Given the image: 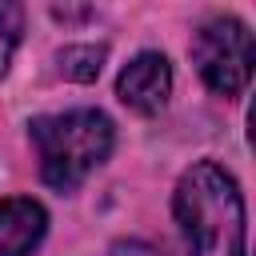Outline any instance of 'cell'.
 I'll list each match as a JSON object with an SVG mask.
<instances>
[{
	"label": "cell",
	"mask_w": 256,
	"mask_h": 256,
	"mask_svg": "<svg viewBox=\"0 0 256 256\" xmlns=\"http://www.w3.org/2000/svg\"><path fill=\"white\" fill-rule=\"evenodd\" d=\"M176 220L192 256H244V200L220 164L200 160L180 176Z\"/></svg>",
	"instance_id": "cell-1"
},
{
	"label": "cell",
	"mask_w": 256,
	"mask_h": 256,
	"mask_svg": "<svg viewBox=\"0 0 256 256\" xmlns=\"http://www.w3.org/2000/svg\"><path fill=\"white\" fill-rule=\"evenodd\" d=\"M32 144L40 152L44 184L72 192L108 152H112V120L96 108H72L56 116H36L28 124Z\"/></svg>",
	"instance_id": "cell-2"
},
{
	"label": "cell",
	"mask_w": 256,
	"mask_h": 256,
	"mask_svg": "<svg viewBox=\"0 0 256 256\" xmlns=\"http://www.w3.org/2000/svg\"><path fill=\"white\" fill-rule=\"evenodd\" d=\"M192 60L212 92L236 96L252 80V32L232 16H216L192 36Z\"/></svg>",
	"instance_id": "cell-3"
},
{
	"label": "cell",
	"mask_w": 256,
	"mask_h": 256,
	"mask_svg": "<svg viewBox=\"0 0 256 256\" xmlns=\"http://www.w3.org/2000/svg\"><path fill=\"white\" fill-rule=\"evenodd\" d=\"M168 92H172V68L160 52H140L136 60H128V68L116 80V96L144 116L160 112Z\"/></svg>",
	"instance_id": "cell-4"
},
{
	"label": "cell",
	"mask_w": 256,
	"mask_h": 256,
	"mask_svg": "<svg viewBox=\"0 0 256 256\" xmlns=\"http://www.w3.org/2000/svg\"><path fill=\"white\" fill-rule=\"evenodd\" d=\"M48 228L44 208L32 196L0 200V256H28Z\"/></svg>",
	"instance_id": "cell-5"
},
{
	"label": "cell",
	"mask_w": 256,
	"mask_h": 256,
	"mask_svg": "<svg viewBox=\"0 0 256 256\" xmlns=\"http://www.w3.org/2000/svg\"><path fill=\"white\" fill-rule=\"evenodd\" d=\"M56 60H60V76L88 84V80H96L100 68H104V48H100V44H68Z\"/></svg>",
	"instance_id": "cell-6"
},
{
	"label": "cell",
	"mask_w": 256,
	"mask_h": 256,
	"mask_svg": "<svg viewBox=\"0 0 256 256\" xmlns=\"http://www.w3.org/2000/svg\"><path fill=\"white\" fill-rule=\"evenodd\" d=\"M20 32H24V8L12 0H0V72H8V60L20 44Z\"/></svg>",
	"instance_id": "cell-7"
},
{
	"label": "cell",
	"mask_w": 256,
	"mask_h": 256,
	"mask_svg": "<svg viewBox=\"0 0 256 256\" xmlns=\"http://www.w3.org/2000/svg\"><path fill=\"white\" fill-rule=\"evenodd\" d=\"M108 256H164V252L152 248V244H144V240H120V244H112Z\"/></svg>",
	"instance_id": "cell-8"
}]
</instances>
